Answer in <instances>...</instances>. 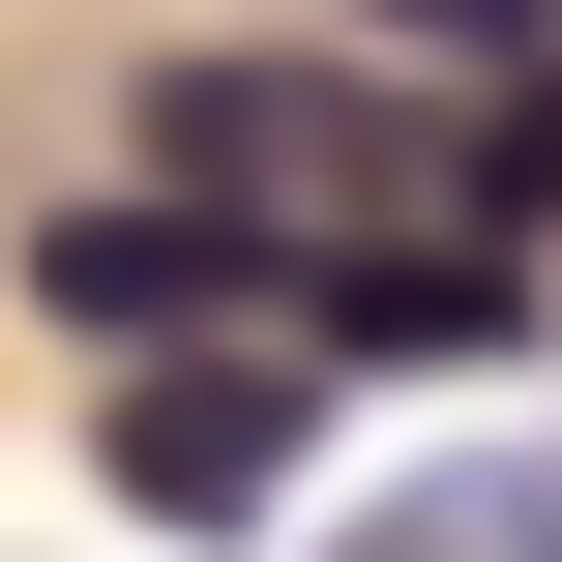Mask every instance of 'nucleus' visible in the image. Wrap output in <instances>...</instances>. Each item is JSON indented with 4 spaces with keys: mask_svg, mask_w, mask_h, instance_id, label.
Returning <instances> with one entry per match:
<instances>
[{
    "mask_svg": "<svg viewBox=\"0 0 562 562\" xmlns=\"http://www.w3.org/2000/svg\"><path fill=\"white\" fill-rule=\"evenodd\" d=\"M148 178H178V207H415L445 148H415L356 59H178V89H148Z\"/></svg>",
    "mask_w": 562,
    "mask_h": 562,
    "instance_id": "f257e3e1",
    "label": "nucleus"
},
{
    "mask_svg": "<svg viewBox=\"0 0 562 562\" xmlns=\"http://www.w3.org/2000/svg\"><path fill=\"white\" fill-rule=\"evenodd\" d=\"M89 474H119L148 533H267V474H296V356H148Z\"/></svg>",
    "mask_w": 562,
    "mask_h": 562,
    "instance_id": "f03ea898",
    "label": "nucleus"
},
{
    "mask_svg": "<svg viewBox=\"0 0 562 562\" xmlns=\"http://www.w3.org/2000/svg\"><path fill=\"white\" fill-rule=\"evenodd\" d=\"M30 296L119 356V326H178V296H207V207H59V237H30Z\"/></svg>",
    "mask_w": 562,
    "mask_h": 562,
    "instance_id": "7ed1b4c3",
    "label": "nucleus"
},
{
    "mask_svg": "<svg viewBox=\"0 0 562 562\" xmlns=\"http://www.w3.org/2000/svg\"><path fill=\"white\" fill-rule=\"evenodd\" d=\"M356 562H562V474H474V504H415V533H356Z\"/></svg>",
    "mask_w": 562,
    "mask_h": 562,
    "instance_id": "20e7f679",
    "label": "nucleus"
},
{
    "mask_svg": "<svg viewBox=\"0 0 562 562\" xmlns=\"http://www.w3.org/2000/svg\"><path fill=\"white\" fill-rule=\"evenodd\" d=\"M415 59H562V0H385Z\"/></svg>",
    "mask_w": 562,
    "mask_h": 562,
    "instance_id": "39448f33",
    "label": "nucleus"
},
{
    "mask_svg": "<svg viewBox=\"0 0 562 562\" xmlns=\"http://www.w3.org/2000/svg\"><path fill=\"white\" fill-rule=\"evenodd\" d=\"M474 207H562V89H504V119H474Z\"/></svg>",
    "mask_w": 562,
    "mask_h": 562,
    "instance_id": "423d86ee",
    "label": "nucleus"
}]
</instances>
